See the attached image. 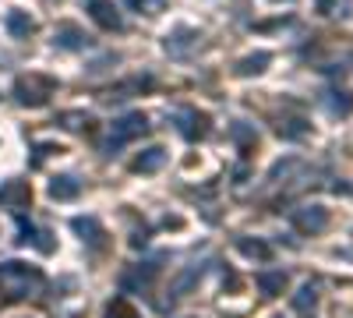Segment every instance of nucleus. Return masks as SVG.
I'll use <instances>...</instances> for the list:
<instances>
[{
    "instance_id": "14",
    "label": "nucleus",
    "mask_w": 353,
    "mask_h": 318,
    "mask_svg": "<svg viewBox=\"0 0 353 318\" xmlns=\"http://www.w3.org/2000/svg\"><path fill=\"white\" fill-rule=\"evenodd\" d=\"M163 163H166V149L152 146V149H145V152L134 159V173H156Z\"/></svg>"
},
{
    "instance_id": "4",
    "label": "nucleus",
    "mask_w": 353,
    "mask_h": 318,
    "mask_svg": "<svg viewBox=\"0 0 353 318\" xmlns=\"http://www.w3.org/2000/svg\"><path fill=\"white\" fill-rule=\"evenodd\" d=\"M156 276H159V258H149V262L131 266V269L124 272L121 286H124L128 294H145V290H149V286L156 283Z\"/></svg>"
},
{
    "instance_id": "3",
    "label": "nucleus",
    "mask_w": 353,
    "mask_h": 318,
    "mask_svg": "<svg viewBox=\"0 0 353 318\" xmlns=\"http://www.w3.org/2000/svg\"><path fill=\"white\" fill-rule=\"evenodd\" d=\"M53 92H57V81L46 74H25L14 81V99L21 106H43Z\"/></svg>"
},
{
    "instance_id": "10",
    "label": "nucleus",
    "mask_w": 353,
    "mask_h": 318,
    "mask_svg": "<svg viewBox=\"0 0 353 318\" xmlns=\"http://www.w3.org/2000/svg\"><path fill=\"white\" fill-rule=\"evenodd\" d=\"M201 272H205V266H198V262H191V266H184L181 272L173 276V283H170V301H181L191 286L201 279Z\"/></svg>"
},
{
    "instance_id": "1",
    "label": "nucleus",
    "mask_w": 353,
    "mask_h": 318,
    "mask_svg": "<svg viewBox=\"0 0 353 318\" xmlns=\"http://www.w3.org/2000/svg\"><path fill=\"white\" fill-rule=\"evenodd\" d=\"M43 286H46V276L36 266H25V262H4L0 266V294H8L11 301L32 297Z\"/></svg>"
},
{
    "instance_id": "5",
    "label": "nucleus",
    "mask_w": 353,
    "mask_h": 318,
    "mask_svg": "<svg viewBox=\"0 0 353 318\" xmlns=\"http://www.w3.org/2000/svg\"><path fill=\"white\" fill-rule=\"evenodd\" d=\"M88 4V14H92V21L99 28H106V32H124V14L117 11L113 0H85Z\"/></svg>"
},
{
    "instance_id": "12",
    "label": "nucleus",
    "mask_w": 353,
    "mask_h": 318,
    "mask_svg": "<svg viewBox=\"0 0 353 318\" xmlns=\"http://www.w3.org/2000/svg\"><path fill=\"white\" fill-rule=\"evenodd\" d=\"M78 195H81V181L74 173H61V177L50 181V198H57V201H71Z\"/></svg>"
},
{
    "instance_id": "15",
    "label": "nucleus",
    "mask_w": 353,
    "mask_h": 318,
    "mask_svg": "<svg viewBox=\"0 0 353 318\" xmlns=\"http://www.w3.org/2000/svg\"><path fill=\"white\" fill-rule=\"evenodd\" d=\"M141 89H152V78L145 74V78H131V81H124V85H113V89L106 92V99H128V96H134V92H141Z\"/></svg>"
},
{
    "instance_id": "18",
    "label": "nucleus",
    "mask_w": 353,
    "mask_h": 318,
    "mask_svg": "<svg viewBox=\"0 0 353 318\" xmlns=\"http://www.w3.org/2000/svg\"><path fill=\"white\" fill-rule=\"evenodd\" d=\"M237 248H241L248 258H258V262H269V258H272V248L261 244V241H241Z\"/></svg>"
},
{
    "instance_id": "22",
    "label": "nucleus",
    "mask_w": 353,
    "mask_h": 318,
    "mask_svg": "<svg viewBox=\"0 0 353 318\" xmlns=\"http://www.w3.org/2000/svg\"><path fill=\"white\" fill-rule=\"evenodd\" d=\"M61 121H64V128H71V131H81V128L88 124V113H61Z\"/></svg>"
},
{
    "instance_id": "8",
    "label": "nucleus",
    "mask_w": 353,
    "mask_h": 318,
    "mask_svg": "<svg viewBox=\"0 0 353 318\" xmlns=\"http://www.w3.org/2000/svg\"><path fill=\"white\" fill-rule=\"evenodd\" d=\"M163 46H166L170 57H188V53L198 46V32H194V28H184V25H181V28H173V32L166 36Z\"/></svg>"
},
{
    "instance_id": "2",
    "label": "nucleus",
    "mask_w": 353,
    "mask_h": 318,
    "mask_svg": "<svg viewBox=\"0 0 353 318\" xmlns=\"http://www.w3.org/2000/svg\"><path fill=\"white\" fill-rule=\"evenodd\" d=\"M145 131H149V117H145V113H124L121 121H113L110 138L103 141V152H106V156H117V149L128 146L131 138H138V135H145Z\"/></svg>"
},
{
    "instance_id": "21",
    "label": "nucleus",
    "mask_w": 353,
    "mask_h": 318,
    "mask_svg": "<svg viewBox=\"0 0 353 318\" xmlns=\"http://www.w3.org/2000/svg\"><path fill=\"white\" fill-rule=\"evenodd\" d=\"M230 138H233V141H241V146H248V141H254V131H251L244 121H237V124L230 128Z\"/></svg>"
},
{
    "instance_id": "11",
    "label": "nucleus",
    "mask_w": 353,
    "mask_h": 318,
    "mask_svg": "<svg viewBox=\"0 0 353 318\" xmlns=\"http://www.w3.org/2000/svg\"><path fill=\"white\" fill-rule=\"evenodd\" d=\"M71 226L81 234V241H85L88 248H96V251H99V248L106 244V230L99 226V219H96V216H78Z\"/></svg>"
},
{
    "instance_id": "20",
    "label": "nucleus",
    "mask_w": 353,
    "mask_h": 318,
    "mask_svg": "<svg viewBox=\"0 0 353 318\" xmlns=\"http://www.w3.org/2000/svg\"><path fill=\"white\" fill-rule=\"evenodd\" d=\"M265 64H269V53H254V57H248V61H241V74H258V71H265Z\"/></svg>"
},
{
    "instance_id": "9",
    "label": "nucleus",
    "mask_w": 353,
    "mask_h": 318,
    "mask_svg": "<svg viewBox=\"0 0 353 318\" xmlns=\"http://www.w3.org/2000/svg\"><path fill=\"white\" fill-rule=\"evenodd\" d=\"M293 226L304 230V234H321V230L329 226V212H325V209H318V206L301 209V212H293Z\"/></svg>"
},
{
    "instance_id": "7",
    "label": "nucleus",
    "mask_w": 353,
    "mask_h": 318,
    "mask_svg": "<svg viewBox=\"0 0 353 318\" xmlns=\"http://www.w3.org/2000/svg\"><path fill=\"white\" fill-rule=\"evenodd\" d=\"M28 184L25 181H4L0 184V206L4 209H11V212H21L25 206H28Z\"/></svg>"
},
{
    "instance_id": "16",
    "label": "nucleus",
    "mask_w": 353,
    "mask_h": 318,
    "mask_svg": "<svg viewBox=\"0 0 353 318\" xmlns=\"http://www.w3.org/2000/svg\"><path fill=\"white\" fill-rule=\"evenodd\" d=\"M283 286H286V272H258V290L265 297L283 294Z\"/></svg>"
},
{
    "instance_id": "17",
    "label": "nucleus",
    "mask_w": 353,
    "mask_h": 318,
    "mask_svg": "<svg viewBox=\"0 0 353 318\" xmlns=\"http://www.w3.org/2000/svg\"><path fill=\"white\" fill-rule=\"evenodd\" d=\"M18 241H21V244L32 241L39 251H53V241H50L46 230H36V226H28V223H21V237H18Z\"/></svg>"
},
{
    "instance_id": "19",
    "label": "nucleus",
    "mask_w": 353,
    "mask_h": 318,
    "mask_svg": "<svg viewBox=\"0 0 353 318\" xmlns=\"http://www.w3.org/2000/svg\"><path fill=\"white\" fill-rule=\"evenodd\" d=\"M314 301H318V297H314V286L307 283V286H301V294L293 297V308H297L301 315H307V311L314 308Z\"/></svg>"
},
{
    "instance_id": "6",
    "label": "nucleus",
    "mask_w": 353,
    "mask_h": 318,
    "mask_svg": "<svg viewBox=\"0 0 353 318\" xmlns=\"http://www.w3.org/2000/svg\"><path fill=\"white\" fill-rule=\"evenodd\" d=\"M53 43L61 46V50H85V46H92V39L85 36V28L71 25V21H61L53 28Z\"/></svg>"
},
{
    "instance_id": "13",
    "label": "nucleus",
    "mask_w": 353,
    "mask_h": 318,
    "mask_svg": "<svg viewBox=\"0 0 353 318\" xmlns=\"http://www.w3.org/2000/svg\"><path fill=\"white\" fill-rule=\"evenodd\" d=\"M4 25H8V32H11V36H18V39H25V36H32V32H36V21L28 18L25 11H8Z\"/></svg>"
}]
</instances>
